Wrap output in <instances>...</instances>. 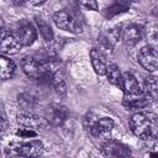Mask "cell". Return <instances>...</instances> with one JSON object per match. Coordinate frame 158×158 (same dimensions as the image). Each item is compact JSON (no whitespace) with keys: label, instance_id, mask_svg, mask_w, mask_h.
Returning a JSON list of instances; mask_svg holds the SVG:
<instances>
[{"label":"cell","instance_id":"obj_29","mask_svg":"<svg viewBox=\"0 0 158 158\" xmlns=\"http://www.w3.org/2000/svg\"><path fill=\"white\" fill-rule=\"evenodd\" d=\"M115 1H121V2H128L130 4V1H132V0H115Z\"/></svg>","mask_w":158,"mask_h":158},{"label":"cell","instance_id":"obj_20","mask_svg":"<svg viewBox=\"0 0 158 158\" xmlns=\"http://www.w3.org/2000/svg\"><path fill=\"white\" fill-rule=\"evenodd\" d=\"M143 91L149 98L154 99L158 95V77L156 75H148L144 78V86Z\"/></svg>","mask_w":158,"mask_h":158},{"label":"cell","instance_id":"obj_14","mask_svg":"<svg viewBox=\"0 0 158 158\" xmlns=\"http://www.w3.org/2000/svg\"><path fill=\"white\" fill-rule=\"evenodd\" d=\"M143 37V31L137 25H128L123 32V40L128 48L135 47Z\"/></svg>","mask_w":158,"mask_h":158},{"label":"cell","instance_id":"obj_13","mask_svg":"<svg viewBox=\"0 0 158 158\" xmlns=\"http://www.w3.org/2000/svg\"><path fill=\"white\" fill-rule=\"evenodd\" d=\"M120 37H121V28L114 27V28H109V30L101 32L99 36V41L105 48L114 49L115 46L117 44Z\"/></svg>","mask_w":158,"mask_h":158},{"label":"cell","instance_id":"obj_12","mask_svg":"<svg viewBox=\"0 0 158 158\" xmlns=\"http://www.w3.org/2000/svg\"><path fill=\"white\" fill-rule=\"evenodd\" d=\"M49 84L54 88V90L59 95L65 94V91H67L65 74H64V70L62 68H59L58 65H53V68H52V73L49 77Z\"/></svg>","mask_w":158,"mask_h":158},{"label":"cell","instance_id":"obj_9","mask_svg":"<svg viewBox=\"0 0 158 158\" xmlns=\"http://www.w3.org/2000/svg\"><path fill=\"white\" fill-rule=\"evenodd\" d=\"M122 91H123V98H137L144 94L136 77L128 72L123 73V77H122Z\"/></svg>","mask_w":158,"mask_h":158},{"label":"cell","instance_id":"obj_26","mask_svg":"<svg viewBox=\"0 0 158 158\" xmlns=\"http://www.w3.org/2000/svg\"><path fill=\"white\" fill-rule=\"evenodd\" d=\"M75 1H77V4H78L79 6H81V7L86 9V10L96 11V10L99 9L96 0H75Z\"/></svg>","mask_w":158,"mask_h":158},{"label":"cell","instance_id":"obj_7","mask_svg":"<svg viewBox=\"0 0 158 158\" xmlns=\"http://www.w3.org/2000/svg\"><path fill=\"white\" fill-rule=\"evenodd\" d=\"M23 46L17 40L12 31H2L0 40V49L2 54H16Z\"/></svg>","mask_w":158,"mask_h":158},{"label":"cell","instance_id":"obj_11","mask_svg":"<svg viewBox=\"0 0 158 158\" xmlns=\"http://www.w3.org/2000/svg\"><path fill=\"white\" fill-rule=\"evenodd\" d=\"M114 128V121L110 117H101L96 118L93 126L88 130L94 137H106L111 130Z\"/></svg>","mask_w":158,"mask_h":158},{"label":"cell","instance_id":"obj_24","mask_svg":"<svg viewBox=\"0 0 158 158\" xmlns=\"http://www.w3.org/2000/svg\"><path fill=\"white\" fill-rule=\"evenodd\" d=\"M143 151L144 154L151 157H158V138H147L143 139Z\"/></svg>","mask_w":158,"mask_h":158},{"label":"cell","instance_id":"obj_27","mask_svg":"<svg viewBox=\"0 0 158 158\" xmlns=\"http://www.w3.org/2000/svg\"><path fill=\"white\" fill-rule=\"evenodd\" d=\"M2 126H1V128H2V135L5 133V131H6V128H7V121H6V117H5V115L2 114Z\"/></svg>","mask_w":158,"mask_h":158},{"label":"cell","instance_id":"obj_6","mask_svg":"<svg viewBox=\"0 0 158 158\" xmlns=\"http://www.w3.org/2000/svg\"><path fill=\"white\" fill-rule=\"evenodd\" d=\"M137 60L139 65L147 72H154L158 69V53L148 46L141 48L137 56Z\"/></svg>","mask_w":158,"mask_h":158},{"label":"cell","instance_id":"obj_18","mask_svg":"<svg viewBox=\"0 0 158 158\" xmlns=\"http://www.w3.org/2000/svg\"><path fill=\"white\" fill-rule=\"evenodd\" d=\"M106 77H107V80H109L112 85L118 86L120 89H122V77H123V74L121 73L120 68H118L115 63L107 64V68H106Z\"/></svg>","mask_w":158,"mask_h":158},{"label":"cell","instance_id":"obj_22","mask_svg":"<svg viewBox=\"0 0 158 158\" xmlns=\"http://www.w3.org/2000/svg\"><path fill=\"white\" fill-rule=\"evenodd\" d=\"M147 46L158 53V30L156 26H148L144 32Z\"/></svg>","mask_w":158,"mask_h":158},{"label":"cell","instance_id":"obj_23","mask_svg":"<svg viewBox=\"0 0 158 158\" xmlns=\"http://www.w3.org/2000/svg\"><path fill=\"white\" fill-rule=\"evenodd\" d=\"M36 25H37V28H38L42 38L47 42H51L53 40V31H52L51 26L42 17H36Z\"/></svg>","mask_w":158,"mask_h":158},{"label":"cell","instance_id":"obj_4","mask_svg":"<svg viewBox=\"0 0 158 158\" xmlns=\"http://www.w3.org/2000/svg\"><path fill=\"white\" fill-rule=\"evenodd\" d=\"M12 32L15 33V36L23 47L31 46L37 38V31L33 27V25L28 21H21L20 23H17L16 28Z\"/></svg>","mask_w":158,"mask_h":158},{"label":"cell","instance_id":"obj_19","mask_svg":"<svg viewBox=\"0 0 158 158\" xmlns=\"http://www.w3.org/2000/svg\"><path fill=\"white\" fill-rule=\"evenodd\" d=\"M130 9V4L128 2H121V1H115L112 5H110L109 7H106L104 10V16L106 19H112L120 14H123L126 11H128Z\"/></svg>","mask_w":158,"mask_h":158},{"label":"cell","instance_id":"obj_16","mask_svg":"<svg viewBox=\"0 0 158 158\" xmlns=\"http://www.w3.org/2000/svg\"><path fill=\"white\" fill-rule=\"evenodd\" d=\"M152 100L153 99L146 94L137 98H123V106L127 107L128 110H139L147 107Z\"/></svg>","mask_w":158,"mask_h":158},{"label":"cell","instance_id":"obj_28","mask_svg":"<svg viewBox=\"0 0 158 158\" xmlns=\"http://www.w3.org/2000/svg\"><path fill=\"white\" fill-rule=\"evenodd\" d=\"M32 5H42L43 2H46V0H28Z\"/></svg>","mask_w":158,"mask_h":158},{"label":"cell","instance_id":"obj_15","mask_svg":"<svg viewBox=\"0 0 158 158\" xmlns=\"http://www.w3.org/2000/svg\"><path fill=\"white\" fill-rule=\"evenodd\" d=\"M90 60H91L93 68L96 74H99V75L106 74L107 63H106L105 56L101 53V51H99L98 48H93L90 51Z\"/></svg>","mask_w":158,"mask_h":158},{"label":"cell","instance_id":"obj_17","mask_svg":"<svg viewBox=\"0 0 158 158\" xmlns=\"http://www.w3.org/2000/svg\"><path fill=\"white\" fill-rule=\"evenodd\" d=\"M15 72H16L15 63L11 59H9L7 57L1 56L0 57V75H1V79L2 80L11 79L15 75Z\"/></svg>","mask_w":158,"mask_h":158},{"label":"cell","instance_id":"obj_3","mask_svg":"<svg viewBox=\"0 0 158 158\" xmlns=\"http://www.w3.org/2000/svg\"><path fill=\"white\" fill-rule=\"evenodd\" d=\"M7 152L11 156L21 157H38L43 153V144L41 141H28V142H14L10 144Z\"/></svg>","mask_w":158,"mask_h":158},{"label":"cell","instance_id":"obj_5","mask_svg":"<svg viewBox=\"0 0 158 158\" xmlns=\"http://www.w3.org/2000/svg\"><path fill=\"white\" fill-rule=\"evenodd\" d=\"M46 115H47L46 118L53 126H63L68 121V118L70 116V112H69V110L64 105H60V104H51L47 107Z\"/></svg>","mask_w":158,"mask_h":158},{"label":"cell","instance_id":"obj_10","mask_svg":"<svg viewBox=\"0 0 158 158\" xmlns=\"http://www.w3.org/2000/svg\"><path fill=\"white\" fill-rule=\"evenodd\" d=\"M102 154L107 157H128L131 156V149L128 146L114 141V139H107L104 142L101 147Z\"/></svg>","mask_w":158,"mask_h":158},{"label":"cell","instance_id":"obj_2","mask_svg":"<svg viewBox=\"0 0 158 158\" xmlns=\"http://www.w3.org/2000/svg\"><path fill=\"white\" fill-rule=\"evenodd\" d=\"M54 23L60 30L72 32V33H80L83 31V21L78 16L75 11L72 10H60L54 14L53 16Z\"/></svg>","mask_w":158,"mask_h":158},{"label":"cell","instance_id":"obj_25","mask_svg":"<svg viewBox=\"0 0 158 158\" xmlns=\"http://www.w3.org/2000/svg\"><path fill=\"white\" fill-rule=\"evenodd\" d=\"M16 136L21 137V138H30V137H36L37 136V132L33 130V128H30V127H21L16 131Z\"/></svg>","mask_w":158,"mask_h":158},{"label":"cell","instance_id":"obj_21","mask_svg":"<svg viewBox=\"0 0 158 158\" xmlns=\"http://www.w3.org/2000/svg\"><path fill=\"white\" fill-rule=\"evenodd\" d=\"M17 102L19 105L25 110V111H30L33 110L37 105V99L36 96H33L30 93H22L21 95H19L17 98Z\"/></svg>","mask_w":158,"mask_h":158},{"label":"cell","instance_id":"obj_1","mask_svg":"<svg viewBox=\"0 0 158 158\" xmlns=\"http://www.w3.org/2000/svg\"><path fill=\"white\" fill-rule=\"evenodd\" d=\"M130 127L133 135L141 139L158 138V116L152 112H136L130 118Z\"/></svg>","mask_w":158,"mask_h":158},{"label":"cell","instance_id":"obj_8","mask_svg":"<svg viewBox=\"0 0 158 158\" xmlns=\"http://www.w3.org/2000/svg\"><path fill=\"white\" fill-rule=\"evenodd\" d=\"M17 123L20 126L23 127H30L33 130H41V128H46L49 123V121L47 118L40 117L30 111H23L21 114L17 115Z\"/></svg>","mask_w":158,"mask_h":158}]
</instances>
